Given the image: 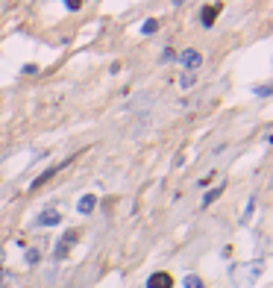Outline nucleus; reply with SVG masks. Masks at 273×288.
<instances>
[{"mask_svg":"<svg viewBox=\"0 0 273 288\" xmlns=\"http://www.w3.org/2000/svg\"><path fill=\"white\" fill-rule=\"evenodd\" d=\"M147 288H173V276L165 274V271H156V274L147 279Z\"/></svg>","mask_w":273,"mask_h":288,"instance_id":"4","label":"nucleus"},{"mask_svg":"<svg viewBox=\"0 0 273 288\" xmlns=\"http://www.w3.org/2000/svg\"><path fill=\"white\" fill-rule=\"evenodd\" d=\"M185 288H206V285H203V279H200V276L188 274V276H185Z\"/></svg>","mask_w":273,"mask_h":288,"instance_id":"11","label":"nucleus"},{"mask_svg":"<svg viewBox=\"0 0 273 288\" xmlns=\"http://www.w3.org/2000/svg\"><path fill=\"white\" fill-rule=\"evenodd\" d=\"M217 12H220V6H203V15H200L203 27H214V18H217Z\"/></svg>","mask_w":273,"mask_h":288,"instance_id":"7","label":"nucleus"},{"mask_svg":"<svg viewBox=\"0 0 273 288\" xmlns=\"http://www.w3.org/2000/svg\"><path fill=\"white\" fill-rule=\"evenodd\" d=\"M59 221H62V215L56 212V209H44V212L36 218V227H56Z\"/></svg>","mask_w":273,"mask_h":288,"instance_id":"5","label":"nucleus"},{"mask_svg":"<svg viewBox=\"0 0 273 288\" xmlns=\"http://www.w3.org/2000/svg\"><path fill=\"white\" fill-rule=\"evenodd\" d=\"M270 88H273V83H270Z\"/></svg>","mask_w":273,"mask_h":288,"instance_id":"20","label":"nucleus"},{"mask_svg":"<svg viewBox=\"0 0 273 288\" xmlns=\"http://www.w3.org/2000/svg\"><path fill=\"white\" fill-rule=\"evenodd\" d=\"M36 71H38L36 65H24V68H21V74H36Z\"/></svg>","mask_w":273,"mask_h":288,"instance_id":"17","label":"nucleus"},{"mask_svg":"<svg viewBox=\"0 0 273 288\" xmlns=\"http://www.w3.org/2000/svg\"><path fill=\"white\" fill-rule=\"evenodd\" d=\"M177 59L185 65V71H197V68H200V62H203V56L194 47H188V50H182V53H177Z\"/></svg>","mask_w":273,"mask_h":288,"instance_id":"2","label":"nucleus"},{"mask_svg":"<svg viewBox=\"0 0 273 288\" xmlns=\"http://www.w3.org/2000/svg\"><path fill=\"white\" fill-rule=\"evenodd\" d=\"M224 188H226V182H220V185H217V188H212V191H206V197H203V206H212L214 200L224 194Z\"/></svg>","mask_w":273,"mask_h":288,"instance_id":"9","label":"nucleus"},{"mask_svg":"<svg viewBox=\"0 0 273 288\" xmlns=\"http://www.w3.org/2000/svg\"><path fill=\"white\" fill-rule=\"evenodd\" d=\"M94 206H97V197H94V194H85V197H80L77 212H80V215H91V212H94Z\"/></svg>","mask_w":273,"mask_h":288,"instance_id":"6","label":"nucleus"},{"mask_svg":"<svg viewBox=\"0 0 273 288\" xmlns=\"http://www.w3.org/2000/svg\"><path fill=\"white\" fill-rule=\"evenodd\" d=\"M77 238H80V235H77V229H68V232L62 235V241L56 244V253H53V259H65V256H68V250H71V244H73Z\"/></svg>","mask_w":273,"mask_h":288,"instance_id":"3","label":"nucleus"},{"mask_svg":"<svg viewBox=\"0 0 273 288\" xmlns=\"http://www.w3.org/2000/svg\"><path fill=\"white\" fill-rule=\"evenodd\" d=\"M62 3H65V6H68V9H71V12H77V9H80V6H83V0H62Z\"/></svg>","mask_w":273,"mask_h":288,"instance_id":"14","label":"nucleus"},{"mask_svg":"<svg viewBox=\"0 0 273 288\" xmlns=\"http://www.w3.org/2000/svg\"><path fill=\"white\" fill-rule=\"evenodd\" d=\"M24 259H27V265H36L38 262V250H27Z\"/></svg>","mask_w":273,"mask_h":288,"instance_id":"16","label":"nucleus"},{"mask_svg":"<svg viewBox=\"0 0 273 288\" xmlns=\"http://www.w3.org/2000/svg\"><path fill=\"white\" fill-rule=\"evenodd\" d=\"M261 271H264V262H261V259H253V262L235 265V268L229 271V279H232L235 288H250L261 276Z\"/></svg>","mask_w":273,"mask_h":288,"instance_id":"1","label":"nucleus"},{"mask_svg":"<svg viewBox=\"0 0 273 288\" xmlns=\"http://www.w3.org/2000/svg\"><path fill=\"white\" fill-rule=\"evenodd\" d=\"M0 282H3V271H0Z\"/></svg>","mask_w":273,"mask_h":288,"instance_id":"19","label":"nucleus"},{"mask_svg":"<svg viewBox=\"0 0 273 288\" xmlns=\"http://www.w3.org/2000/svg\"><path fill=\"white\" fill-rule=\"evenodd\" d=\"M56 171H59V168H47L44 174H41V177H36V180L30 182V191H36V188H41V185H44L47 180H53V177H56Z\"/></svg>","mask_w":273,"mask_h":288,"instance_id":"8","label":"nucleus"},{"mask_svg":"<svg viewBox=\"0 0 273 288\" xmlns=\"http://www.w3.org/2000/svg\"><path fill=\"white\" fill-rule=\"evenodd\" d=\"M194 83H197V77H194L191 71H185V74H182V80H179V85H182V88H194Z\"/></svg>","mask_w":273,"mask_h":288,"instance_id":"10","label":"nucleus"},{"mask_svg":"<svg viewBox=\"0 0 273 288\" xmlns=\"http://www.w3.org/2000/svg\"><path fill=\"white\" fill-rule=\"evenodd\" d=\"M253 209H256V197H250V203H247V212H244V224L250 221V215H253Z\"/></svg>","mask_w":273,"mask_h":288,"instance_id":"15","label":"nucleus"},{"mask_svg":"<svg viewBox=\"0 0 273 288\" xmlns=\"http://www.w3.org/2000/svg\"><path fill=\"white\" fill-rule=\"evenodd\" d=\"M179 3H185V0H173V6H179Z\"/></svg>","mask_w":273,"mask_h":288,"instance_id":"18","label":"nucleus"},{"mask_svg":"<svg viewBox=\"0 0 273 288\" xmlns=\"http://www.w3.org/2000/svg\"><path fill=\"white\" fill-rule=\"evenodd\" d=\"M156 30H159V21H144V24H141V33H144V36H153Z\"/></svg>","mask_w":273,"mask_h":288,"instance_id":"12","label":"nucleus"},{"mask_svg":"<svg viewBox=\"0 0 273 288\" xmlns=\"http://www.w3.org/2000/svg\"><path fill=\"white\" fill-rule=\"evenodd\" d=\"M162 62H177V50L165 47V50H162Z\"/></svg>","mask_w":273,"mask_h":288,"instance_id":"13","label":"nucleus"}]
</instances>
